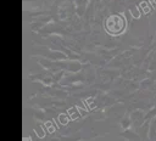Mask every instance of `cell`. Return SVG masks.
I'll return each instance as SVG.
<instances>
[{
    "mask_svg": "<svg viewBox=\"0 0 156 141\" xmlns=\"http://www.w3.org/2000/svg\"><path fill=\"white\" fill-rule=\"evenodd\" d=\"M105 28L106 30L112 34V35H117L119 33H122L126 28V21L122 16L118 15H113L110 16L106 21H105Z\"/></svg>",
    "mask_w": 156,
    "mask_h": 141,
    "instance_id": "1",
    "label": "cell"
},
{
    "mask_svg": "<svg viewBox=\"0 0 156 141\" xmlns=\"http://www.w3.org/2000/svg\"><path fill=\"white\" fill-rule=\"evenodd\" d=\"M60 118H61V120H62V123H63V124H66V123H67V118H66V115H65V114H61V115H60Z\"/></svg>",
    "mask_w": 156,
    "mask_h": 141,
    "instance_id": "2",
    "label": "cell"
},
{
    "mask_svg": "<svg viewBox=\"0 0 156 141\" xmlns=\"http://www.w3.org/2000/svg\"><path fill=\"white\" fill-rule=\"evenodd\" d=\"M46 126H48V130H49V131H54V126H52V124H51V123H48V124H46Z\"/></svg>",
    "mask_w": 156,
    "mask_h": 141,
    "instance_id": "3",
    "label": "cell"
}]
</instances>
